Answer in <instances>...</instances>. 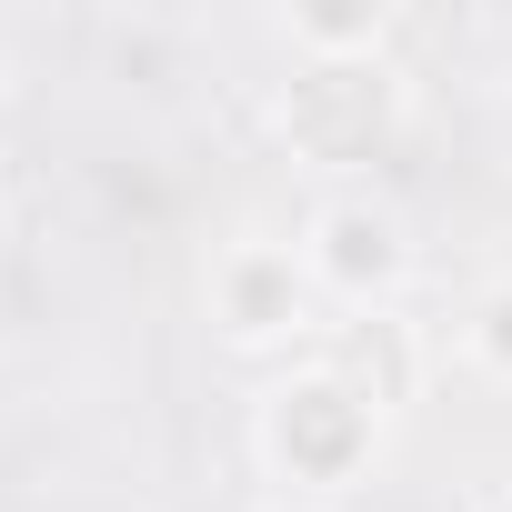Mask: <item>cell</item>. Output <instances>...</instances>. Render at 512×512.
<instances>
[{
    "instance_id": "cell-1",
    "label": "cell",
    "mask_w": 512,
    "mask_h": 512,
    "mask_svg": "<svg viewBox=\"0 0 512 512\" xmlns=\"http://www.w3.org/2000/svg\"><path fill=\"white\" fill-rule=\"evenodd\" d=\"M282 141L322 171H362L402 141V71L382 51H302V71L272 101Z\"/></svg>"
},
{
    "instance_id": "cell-2",
    "label": "cell",
    "mask_w": 512,
    "mask_h": 512,
    "mask_svg": "<svg viewBox=\"0 0 512 512\" xmlns=\"http://www.w3.org/2000/svg\"><path fill=\"white\" fill-rule=\"evenodd\" d=\"M372 442H382V412L352 402L322 362L292 372V382L262 402V452H272V472L302 482V492H342V482L372 462Z\"/></svg>"
},
{
    "instance_id": "cell-3",
    "label": "cell",
    "mask_w": 512,
    "mask_h": 512,
    "mask_svg": "<svg viewBox=\"0 0 512 512\" xmlns=\"http://www.w3.org/2000/svg\"><path fill=\"white\" fill-rule=\"evenodd\" d=\"M302 272H312L332 302H352V312H392V292H402V272H412V221H402L382 191H342V201H322V221H312Z\"/></svg>"
},
{
    "instance_id": "cell-4",
    "label": "cell",
    "mask_w": 512,
    "mask_h": 512,
    "mask_svg": "<svg viewBox=\"0 0 512 512\" xmlns=\"http://www.w3.org/2000/svg\"><path fill=\"white\" fill-rule=\"evenodd\" d=\"M211 302H221V332L231 342H282L312 322V272L292 262V251H231V262L211 272Z\"/></svg>"
},
{
    "instance_id": "cell-5",
    "label": "cell",
    "mask_w": 512,
    "mask_h": 512,
    "mask_svg": "<svg viewBox=\"0 0 512 512\" xmlns=\"http://www.w3.org/2000/svg\"><path fill=\"white\" fill-rule=\"evenodd\" d=\"M322 372H332L352 402H372V412L392 422V412L412 402V382H422V352H412V332H402L392 312H352V322H332Z\"/></svg>"
},
{
    "instance_id": "cell-6",
    "label": "cell",
    "mask_w": 512,
    "mask_h": 512,
    "mask_svg": "<svg viewBox=\"0 0 512 512\" xmlns=\"http://www.w3.org/2000/svg\"><path fill=\"white\" fill-rule=\"evenodd\" d=\"M302 51H382V11H292Z\"/></svg>"
},
{
    "instance_id": "cell-7",
    "label": "cell",
    "mask_w": 512,
    "mask_h": 512,
    "mask_svg": "<svg viewBox=\"0 0 512 512\" xmlns=\"http://www.w3.org/2000/svg\"><path fill=\"white\" fill-rule=\"evenodd\" d=\"M472 362L512 382V282H492V292L472 302Z\"/></svg>"
},
{
    "instance_id": "cell-8",
    "label": "cell",
    "mask_w": 512,
    "mask_h": 512,
    "mask_svg": "<svg viewBox=\"0 0 512 512\" xmlns=\"http://www.w3.org/2000/svg\"><path fill=\"white\" fill-rule=\"evenodd\" d=\"M0 251H11V191H0Z\"/></svg>"
},
{
    "instance_id": "cell-9",
    "label": "cell",
    "mask_w": 512,
    "mask_h": 512,
    "mask_svg": "<svg viewBox=\"0 0 512 512\" xmlns=\"http://www.w3.org/2000/svg\"><path fill=\"white\" fill-rule=\"evenodd\" d=\"M472 512H512V492H492V502H472Z\"/></svg>"
},
{
    "instance_id": "cell-10",
    "label": "cell",
    "mask_w": 512,
    "mask_h": 512,
    "mask_svg": "<svg viewBox=\"0 0 512 512\" xmlns=\"http://www.w3.org/2000/svg\"><path fill=\"white\" fill-rule=\"evenodd\" d=\"M0 131H11V101H0Z\"/></svg>"
},
{
    "instance_id": "cell-11",
    "label": "cell",
    "mask_w": 512,
    "mask_h": 512,
    "mask_svg": "<svg viewBox=\"0 0 512 512\" xmlns=\"http://www.w3.org/2000/svg\"><path fill=\"white\" fill-rule=\"evenodd\" d=\"M292 512H322V502H292Z\"/></svg>"
}]
</instances>
